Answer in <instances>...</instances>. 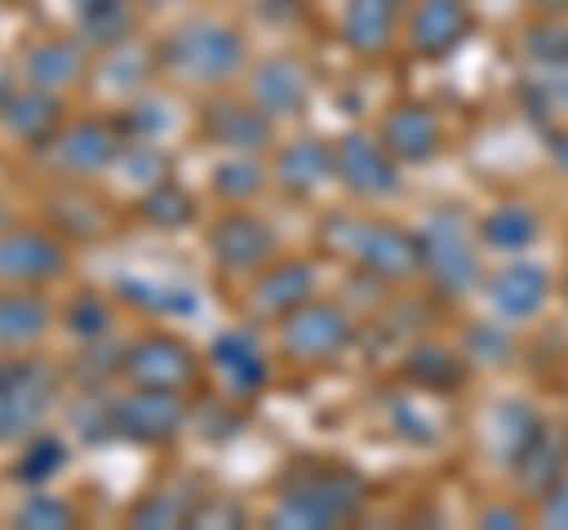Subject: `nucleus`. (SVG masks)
I'll use <instances>...</instances> for the list:
<instances>
[{
    "label": "nucleus",
    "instance_id": "nucleus-1",
    "mask_svg": "<svg viewBox=\"0 0 568 530\" xmlns=\"http://www.w3.org/2000/svg\"><path fill=\"white\" fill-rule=\"evenodd\" d=\"M166 72H175L190 85H223L242 72L246 62V48L242 39L227 24H209V20H194L185 29H175L171 39L156 48Z\"/></svg>",
    "mask_w": 568,
    "mask_h": 530
},
{
    "label": "nucleus",
    "instance_id": "nucleus-2",
    "mask_svg": "<svg viewBox=\"0 0 568 530\" xmlns=\"http://www.w3.org/2000/svg\"><path fill=\"white\" fill-rule=\"evenodd\" d=\"M323 242L332 252L351 256L355 265H365L369 275H384V279H407L426 265L422 252V237L403 233L394 223H355V218H332Z\"/></svg>",
    "mask_w": 568,
    "mask_h": 530
},
{
    "label": "nucleus",
    "instance_id": "nucleus-3",
    "mask_svg": "<svg viewBox=\"0 0 568 530\" xmlns=\"http://www.w3.org/2000/svg\"><path fill=\"white\" fill-rule=\"evenodd\" d=\"M361 507V479L342 469H323L313 479H298L294 488H284V498L271 511V526H290V530H323L346 521Z\"/></svg>",
    "mask_w": 568,
    "mask_h": 530
},
{
    "label": "nucleus",
    "instance_id": "nucleus-4",
    "mask_svg": "<svg viewBox=\"0 0 568 530\" xmlns=\"http://www.w3.org/2000/svg\"><path fill=\"white\" fill-rule=\"evenodd\" d=\"M351 317L336 304H317V298L280 317V342L298 360H336L351 346Z\"/></svg>",
    "mask_w": 568,
    "mask_h": 530
},
{
    "label": "nucleus",
    "instance_id": "nucleus-5",
    "mask_svg": "<svg viewBox=\"0 0 568 530\" xmlns=\"http://www.w3.org/2000/svg\"><path fill=\"white\" fill-rule=\"evenodd\" d=\"M185 427V402L175 388H133L114 402V431L138 446H166Z\"/></svg>",
    "mask_w": 568,
    "mask_h": 530
},
{
    "label": "nucleus",
    "instance_id": "nucleus-6",
    "mask_svg": "<svg viewBox=\"0 0 568 530\" xmlns=\"http://www.w3.org/2000/svg\"><path fill=\"white\" fill-rule=\"evenodd\" d=\"M422 252H426V265L436 271V285L446 289V294L474 289L478 265H474V252H469V227L459 223L455 208H440V214L426 218Z\"/></svg>",
    "mask_w": 568,
    "mask_h": 530
},
{
    "label": "nucleus",
    "instance_id": "nucleus-7",
    "mask_svg": "<svg viewBox=\"0 0 568 530\" xmlns=\"http://www.w3.org/2000/svg\"><path fill=\"white\" fill-rule=\"evenodd\" d=\"M119 375L133 388H181L194 379V350L175 337H142L119 356Z\"/></svg>",
    "mask_w": 568,
    "mask_h": 530
},
{
    "label": "nucleus",
    "instance_id": "nucleus-8",
    "mask_svg": "<svg viewBox=\"0 0 568 530\" xmlns=\"http://www.w3.org/2000/svg\"><path fill=\"white\" fill-rule=\"evenodd\" d=\"M58 398V379L48 365H10L0 384V436H29Z\"/></svg>",
    "mask_w": 568,
    "mask_h": 530
},
{
    "label": "nucleus",
    "instance_id": "nucleus-9",
    "mask_svg": "<svg viewBox=\"0 0 568 530\" xmlns=\"http://www.w3.org/2000/svg\"><path fill=\"white\" fill-rule=\"evenodd\" d=\"M332 152H336V175H342V185L351 194H361V200H388V194L398 190L394 152L369 143L365 133H346Z\"/></svg>",
    "mask_w": 568,
    "mask_h": 530
},
{
    "label": "nucleus",
    "instance_id": "nucleus-10",
    "mask_svg": "<svg viewBox=\"0 0 568 530\" xmlns=\"http://www.w3.org/2000/svg\"><path fill=\"white\" fill-rule=\"evenodd\" d=\"M52 156H58V166L77 171V175H95V171L119 166L123 137H119L114 123L81 119V123H71V129H62L58 137H52Z\"/></svg>",
    "mask_w": 568,
    "mask_h": 530
},
{
    "label": "nucleus",
    "instance_id": "nucleus-11",
    "mask_svg": "<svg viewBox=\"0 0 568 530\" xmlns=\"http://www.w3.org/2000/svg\"><path fill=\"white\" fill-rule=\"evenodd\" d=\"M209 246H213V256H219L223 271L246 275V271H261V265L275 256V233L256 214H227V218L213 223Z\"/></svg>",
    "mask_w": 568,
    "mask_h": 530
},
{
    "label": "nucleus",
    "instance_id": "nucleus-12",
    "mask_svg": "<svg viewBox=\"0 0 568 530\" xmlns=\"http://www.w3.org/2000/svg\"><path fill=\"white\" fill-rule=\"evenodd\" d=\"M67 265V252L48 233H6L0 237V279H10V285H43V279L62 275Z\"/></svg>",
    "mask_w": 568,
    "mask_h": 530
},
{
    "label": "nucleus",
    "instance_id": "nucleus-13",
    "mask_svg": "<svg viewBox=\"0 0 568 530\" xmlns=\"http://www.w3.org/2000/svg\"><path fill=\"white\" fill-rule=\"evenodd\" d=\"M465 33H469L465 0H417L413 20H407V43L422 58H446L450 48L465 43Z\"/></svg>",
    "mask_w": 568,
    "mask_h": 530
},
{
    "label": "nucleus",
    "instance_id": "nucleus-14",
    "mask_svg": "<svg viewBox=\"0 0 568 530\" xmlns=\"http://www.w3.org/2000/svg\"><path fill=\"white\" fill-rule=\"evenodd\" d=\"M488 298H493V308L503 313L507 323H526V317H536L540 304L549 298V275L540 271L536 261H511V265H503V271L493 275Z\"/></svg>",
    "mask_w": 568,
    "mask_h": 530
},
{
    "label": "nucleus",
    "instance_id": "nucleus-15",
    "mask_svg": "<svg viewBox=\"0 0 568 530\" xmlns=\"http://www.w3.org/2000/svg\"><path fill=\"white\" fill-rule=\"evenodd\" d=\"M209 360H213V369H219L223 384L233 388L237 398L261 394L265 375H271L252 332H219V337H213V346H209Z\"/></svg>",
    "mask_w": 568,
    "mask_h": 530
},
{
    "label": "nucleus",
    "instance_id": "nucleus-16",
    "mask_svg": "<svg viewBox=\"0 0 568 530\" xmlns=\"http://www.w3.org/2000/svg\"><path fill=\"white\" fill-rule=\"evenodd\" d=\"M204 133L213 137L219 147H233V152H256L271 143V114L261 104H233V100H219L204 110Z\"/></svg>",
    "mask_w": 568,
    "mask_h": 530
},
{
    "label": "nucleus",
    "instance_id": "nucleus-17",
    "mask_svg": "<svg viewBox=\"0 0 568 530\" xmlns=\"http://www.w3.org/2000/svg\"><path fill=\"white\" fill-rule=\"evenodd\" d=\"M313 298V265L308 261H275L265 265L261 279L252 285V308L261 317H284L290 308Z\"/></svg>",
    "mask_w": 568,
    "mask_h": 530
},
{
    "label": "nucleus",
    "instance_id": "nucleus-18",
    "mask_svg": "<svg viewBox=\"0 0 568 530\" xmlns=\"http://www.w3.org/2000/svg\"><path fill=\"white\" fill-rule=\"evenodd\" d=\"M564 465H568V440L559 431H545V427L530 431L526 446L511 455V469H517L526 492H549L564 479Z\"/></svg>",
    "mask_w": 568,
    "mask_h": 530
},
{
    "label": "nucleus",
    "instance_id": "nucleus-19",
    "mask_svg": "<svg viewBox=\"0 0 568 530\" xmlns=\"http://www.w3.org/2000/svg\"><path fill=\"white\" fill-rule=\"evenodd\" d=\"M403 0H346L342 10V33L355 52H384L394 39Z\"/></svg>",
    "mask_w": 568,
    "mask_h": 530
},
{
    "label": "nucleus",
    "instance_id": "nucleus-20",
    "mask_svg": "<svg viewBox=\"0 0 568 530\" xmlns=\"http://www.w3.org/2000/svg\"><path fill=\"white\" fill-rule=\"evenodd\" d=\"M252 100H256L271 119L304 110L308 81H304V72H298V62H284V58H271V62H265L261 72L252 77Z\"/></svg>",
    "mask_w": 568,
    "mask_h": 530
},
{
    "label": "nucleus",
    "instance_id": "nucleus-21",
    "mask_svg": "<svg viewBox=\"0 0 568 530\" xmlns=\"http://www.w3.org/2000/svg\"><path fill=\"white\" fill-rule=\"evenodd\" d=\"M332 171H336V152L327 143H317V137H298V143L284 147L280 162H275L280 185L294 190V194H313Z\"/></svg>",
    "mask_w": 568,
    "mask_h": 530
},
{
    "label": "nucleus",
    "instance_id": "nucleus-22",
    "mask_svg": "<svg viewBox=\"0 0 568 530\" xmlns=\"http://www.w3.org/2000/svg\"><path fill=\"white\" fill-rule=\"evenodd\" d=\"M6 123L10 133H20L24 143H52L58 137V123H62V100L52 91H39V85H29L24 95H10L6 104Z\"/></svg>",
    "mask_w": 568,
    "mask_h": 530
},
{
    "label": "nucleus",
    "instance_id": "nucleus-23",
    "mask_svg": "<svg viewBox=\"0 0 568 530\" xmlns=\"http://www.w3.org/2000/svg\"><path fill=\"white\" fill-rule=\"evenodd\" d=\"M436 119L422 110V104H403L384 119V147L398 156V162H426L436 152Z\"/></svg>",
    "mask_w": 568,
    "mask_h": 530
},
{
    "label": "nucleus",
    "instance_id": "nucleus-24",
    "mask_svg": "<svg viewBox=\"0 0 568 530\" xmlns=\"http://www.w3.org/2000/svg\"><path fill=\"white\" fill-rule=\"evenodd\" d=\"M81 77V48L71 39H43L39 48H29L24 58V81L39 91H58Z\"/></svg>",
    "mask_w": 568,
    "mask_h": 530
},
{
    "label": "nucleus",
    "instance_id": "nucleus-25",
    "mask_svg": "<svg viewBox=\"0 0 568 530\" xmlns=\"http://www.w3.org/2000/svg\"><path fill=\"white\" fill-rule=\"evenodd\" d=\"M52 323V313L39 294H24V289H10L0 294V346H24V342H39Z\"/></svg>",
    "mask_w": 568,
    "mask_h": 530
},
{
    "label": "nucleus",
    "instance_id": "nucleus-26",
    "mask_svg": "<svg viewBox=\"0 0 568 530\" xmlns=\"http://www.w3.org/2000/svg\"><path fill=\"white\" fill-rule=\"evenodd\" d=\"M119 294L129 298L133 308L142 313H156V317H194L200 313V298H194V289H181V285H162V279H119Z\"/></svg>",
    "mask_w": 568,
    "mask_h": 530
},
{
    "label": "nucleus",
    "instance_id": "nucleus-27",
    "mask_svg": "<svg viewBox=\"0 0 568 530\" xmlns=\"http://www.w3.org/2000/svg\"><path fill=\"white\" fill-rule=\"evenodd\" d=\"M194 507H200V488H162V492H152L148 502H138L129 511V521L142 526V530H162V526H190L194 517Z\"/></svg>",
    "mask_w": 568,
    "mask_h": 530
},
{
    "label": "nucleus",
    "instance_id": "nucleus-28",
    "mask_svg": "<svg viewBox=\"0 0 568 530\" xmlns=\"http://www.w3.org/2000/svg\"><path fill=\"white\" fill-rule=\"evenodd\" d=\"M81 33L91 43H123L133 33V0H81Z\"/></svg>",
    "mask_w": 568,
    "mask_h": 530
},
{
    "label": "nucleus",
    "instance_id": "nucleus-29",
    "mask_svg": "<svg viewBox=\"0 0 568 530\" xmlns=\"http://www.w3.org/2000/svg\"><path fill=\"white\" fill-rule=\"evenodd\" d=\"M67 440L62 436H33L29 446L20 450V465H14V479L29 483V488H43L52 483L58 473L67 469Z\"/></svg>",
    "mask_w": 568,
    "mask_h": 530
},
{
    "label": "nucleus",
    "instance_id": "nucleus-30",
    "mask_svg": "<svg viewBox=\"0 0 568 530\" xmlns=\"http://www.w3.org/2000/svg\"><path fill=\"white\" fill-rule=\"evenodd\" d=\"M536 214L521 204H503V208H493V214L484 218V242L497 246V252H521V246L536 242Z\"/></svg>",
    "mask_w": 568,
    "mask_h": 530
},
{
    "label": "nucleus",
    "instance_id": "nucleus-31",
    "mask_svg": "<svg viewBox=\"0 0 568 530\" xmlns=\"http://www.w3.org/2000/svg\"><path fill=\"white\" fill-rule=\"evenodd\" d=\"M142 218L156 227H185V223H194V200L175 181H156L142 194Z\"/></svg>",
    "mask_w": 568,
    "mask_h": 530
},
{
    "label": "nucleus",
    "instance_id": "nucleus-32",
    "mask_svg": "<svg viewBox=\"0 0 568 530\" xmlns=\"http://www.w3.org/2000/svg\"><path fill=\"white\" fill-rule=\"evenodd\" d=\"M261 185H265V171L246 152H237V156H227V162L213 166V190H219L223 200H252V194H261Z\"/></svg>",
    "mask_w": 568,
    "mask_h": 530
},
{
    "label": "nucleus",
    "instance_id": "nucleus-33",
    "mask_svg": "<svg viewBox=\"0 0 568 530\" xmlns=\"http://www.w3.org/2000/svg\"><path fill=\"white\" fill-rule=\"evenodd\" d=\"M100 85H110V91H129V85H142V77L152 72V58L148 52H138L133 43H114V52L104 58L100 67Z\"/></svg>",
    "mask_w": 568,
    "mask_h": 530
},
{
    "label": "nucleus",
    "instance_id": "nucleus-34",
    "mask_svg": "<svg viewBox=\"0 0 568 530\" xmlns=\"http://www.w3.org/2000/svg\"><path fill=\"white\" fill-rule=\"evenodd\" d=\"M71 421H77V431H81L85 446H95V440L119 436V431H114V402L91 398V394H85V398L77 402V408H71Z\"/></svg>",
    "mask_w": 568,
    "mask_h": 530
},
{
    "label": "nucleus",
    "instance_id": "nucleus-35",
    "mask_svg": "<svg viewBox=\"0 0 568 530\" xmlns=\"http://www.w3.org/2000/svg\"><path fill=\"white\" fill-rule=\"evenodd\" d=\"M67 327L77 342H104V332H110V308L100 304V294H81L67 313Z\"/></svg>",
    "mask_w": 568,
    "mask_h": 530
},
{
    "label": "nucleus",
    "instance_id": "nucleus-36",
    "mask_svg": "<svg viewBox=\"0 0 568 530\" xmlns=\"http://www.w3.org/2000/svg\"><path fill=\"white\" fill-rule=\"evenodd\" d=\"M14 521L29 526V530H62V526H77V511H71L67 502H58V498H48V492H33Z\"/></svg>",
    "mask_w": 568,
    "mask_h": 530
},
{
    "label": "nucleus",
    "instance_id": "nucleus-37",
    "mask_svg": "<svg viewBox=\"0 0 568 530\" xmlns=\"http://www.w3.org/2000/svg\"><path fill=\"white\" fill-rule=\"evenodd\" d=\"M407 375H413L417 384H440V388H455V384H459V365L446 356V350L422 346L417 356L407 360Z\"/></svg>",
    "mask_w": 568,
    "mask_h": 530
},
{
    "label": "nucleus",
    "instance_id": "nucleus-38",
    "mask_svg": "<svg viewBox=\"0 0 568 530\" xmlns=\"http://www.w3.org/2000/svg\"><path fill=\"white\" fill-rule=\"evenodd\" d=\"M119 166L133 175L138 185H156V181H166V162H162V152H152V147H123L119 156Z\"/></svg>",
    "mask_w": 568,
    "mask_h": 530
},
{
    "label": "nucleus",
    "instance_id": "nucleus-39",
    "mask_svg": "<svg viewBox=\"0 0 568 530\" xmlns=\"http://www.w3.org/2000/svg\"><path fill=\"white\" fill-rule=\"evenodd\" d=\"M526 48L540 67H559V62H568V29H530Z\"/></svg>",
    "mask_w": 568,
    "mask_h": 530
},
{
    "label": "nucleus",
    "instance_id": "nucleus-40",
    "mask_svg": "<svg viewBox=\"0 0 568 530\" xmlns=\"http://www.w3.org/2000/svg\"><path fill=\"white\" fill-rule=\"evenodd\" d=\"M123 123H129V129L142 137V133H156V129H166V123H171V114L162 110V104H156V100H142V104H133V110H129V119H123Z\"/></svg>",
    "mask_w": 568,
    "mask_h": 530
},
{
    "label": "nucleus",
    "instance_id": "nucleus-41",
    "mask_svg": "<svg viewBox=\"0 0 568 530\" xmlns=\"http://www.w3.org/2000/svg\"><path fill=\"white\" fill-rule=\"evenodd\" d=\"M545 526H559V530H568V483L559 479L555 488H549V498H545Z\"/></svg>",
    "mask_w": 568,
    "mask_h": 530
},
{
    "label": "nucleus",
    "instance_id": "nucleus-42",
    "mask_svg": "<svg viewBox=\"0 0 568 530\" xmlns=\"http://www.w3.org/2000/svg\"><path fill=\"white\" fill-rule=\"evenodd\" d=\"M484 526L507 530V526H521V517H517V511H507V507H493V511H484Z\"/></svg>",
    "mask_w": 568,
    "mask_h": 530
},
{
    "label": "nucleus",
    "instance_id": "nucleus-43",
    "mask_svg": "<svg viewBox=\"0 0 568 530\" xmlns=\"http://www.w3.org/2000/svg\"><path fill=\"white\" fill-rule=\"evenodd\" d=\"M555 162L568 171V133H559V137H555Z\"/></svg>",
    "mask_w": 568,
    "mask_h": 530
},
{
    "label": "nucleus",
    "instance_id": "nucleus-44",
    "mask_svg": "<svg viewBox=\"0 0 568 530\" xmlns=\"http://www.w3.org/2000/svg\"><path fill=\"white\" fill-rule=\"evenodd\" d=\"M540 10H568V0H536Z\"/></svg>",
    "mask_w": 568,
    "mask_h": 530
},
{
    "label": "nucleus",
    "instance_id": "nucleus-45",
    "mask_svg": "<svg viewBox=\"0 0 568 530\" xmlns=\"http://www.w3.org/2000/svg\"><path fill=\"white\" fill-rule=\"evenodd\" d=\"M6 375H10V365H0V384H6Z\"/></svg>",
    "mask_w": 568,
    "mask_h": 530
},
{
    "label": "nucleus",
    "instance_id": "nucleus-46",
    "mask_svg": "<svg viewBox=\"0 0 568 530\" xmlns=\"http://www.w3.org/2000/svg\"><path fill=\"white\" fill-rule=\"evenodd\" d=\"M142 6H162V0H142Z\"/></svg>",
    "mask_w": 568,
    "mask_h": 530
}]
</instances>
